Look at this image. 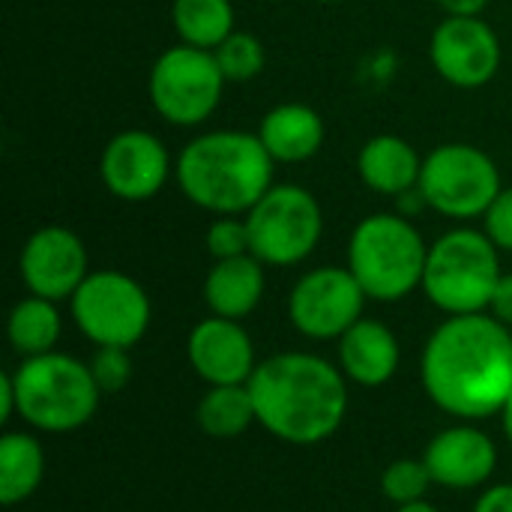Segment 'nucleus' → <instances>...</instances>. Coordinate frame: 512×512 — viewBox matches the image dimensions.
I'll return each instance as SVG.
<instances>
[{"label":"nucleus","instance_id":"nucleus-1","mask_svg":"<svg viewBox=\"0 0 512 512\" xmlns=\"http://www.w3.org/2000/svg\"><path fill=\"white\" fill-rule=\"evenodd\" d=\"M426 396L462 420L504 414L512 396V330L489 312L450 315L420 357Z\"/></svg>","mask_w":512,"mask_h":512},{"label":"nucleus","instance_id":"nucleus-2","mask_svg":"<svg viewBox=\"0 0 512 512\" xmlns=\"http://www.w3.org/2000/svg\"><path fill=\"white\" fill-rule=\"evenodd\" d=\"M258 423L279 441L309 447L327 441L345 420L348 387L330 360L288 351L273 354L249 378Z\"/></svg>","mask_w":512,"mask_h":512},{"label":"nucleus","instance_id":"nucleus-3","mask_svg":"<svg viewBox=\"0 0 512 512\" xmlns=\"http://www.w3.org/2000/svg\"><path fill=\"white\" fill-rule=\"evenodd\" d=\"M273 171L276 162L258 132L240 129L204 132L174 162L183 198L213 216H246L273 186Z\"/></svg>","mask_w":512,"mask_h":512},{"label":"nucleus","instance_id":"nucleus-4","mask_svg":"<svg viewBox=\"0 0 512 512\" xmlns=\"http://www.w3.org/2000/svg\"><path fill=\"white\" fill-rule=\"evenodd\" d=\"M429 243L402 213H372L348 237V270L369 300L396 303L423 288Z\"/></svg>","mask_w":512,"mask_h":512},{"label":"nucleus","instance_id":"nucleus-5","mask_svg":"<svg viewBox=\"0 0 512 512\" xmlns=\"http://www.w3.org/2000/svg\"><path fill=\"white\" fill-rule=\"evenodd\" d=\"M18 414L42 432H75L87 426L99 408V384L87 363L66 354L24 357L12 372Z\"/></svg>","mask_w":512,"mask_h":512},{"label":"nucleus","instance_id":"nucleus-6","mask_svg":"<svg viewBox=\"0 0 512 512\" xmlns=\"http://www.w3.org/2000/svg\"><path fill=\"white\" fill-rule=\"evenodd\" d=\"M501 249L477 228H453L429 246L423 294L447 315L489 312L501 282Z\"/></svg>","mask_w":512,"mask_h":512},{"label":"nucleus","instance_id":"nucleus-7","mask_svg":"<svg viewBox=\"0 0 512 512\" xmlns=\"http://www.w3.org/2000/svg\"><path fill=\"white\" fill-rule=\"evenodd\" d=\"M501 189L504 183L495 159L468 141H447L423 156L420 192L426 195L429 210L444 219H483Z\"/></svg>","mask_w":512,"mask_h":512},{"label":"nucleus","instance_id":"nucleus-8","mask_svg":"<svg viewBox=\"0 0 512 512\" xmlns=\"http://www.w3.org/2000/svg\"><path fill=\"white\" fill-rule=\"evenodd\" d=\"M252 255L264 267H294L306 261L324 237L318 198L297 183H273L246 213Z\"/></svg>","mask_w":512,"mask_h":512},{"label":"nucleus","instance_id":"nucleus-9","mask_svg":"<svg viewBox=\"0 0 512 512\" xmlns=\"http://www.w3.org/2000/svg\"><path fill=\"white\" fill-rule=\"evenodd\" d=\"M225 75L213 57V51L195 45L165 48L147 78V93L153 111L180 129L201 126L210 120L225 93Z\"/></svg>","mask_w":512,"mask_h":512},{"label":"nucleus","instance_id":"nucleus-10","mask_svg":"<svg viewBox=\"0 0 512 512\" xmlns=\"http://www.w3.org/2000/svg\"><path fill=\"white\" fill-rule=\"evenodd\" d=\"M150 297L120 270H96L72 294V318L96 348H132L150 327Z\"/></svg>","mask_w":512,"mask_h":512},{"label":"nucleus","instance_id":"nucleus-11","mask_svg":"<svg viewBox=\"0 0 512 512\" xmlns=\"http://www.w3.org/2000/svg\"><path fill=\"white\" fill-rule=\"evenodd\" d=\"M366 300V291L348 267H315L294 282L288 318L309 339H342L363 318Z\"/></svg>","mask_w":512,"mask_h":512},{"label":"nucleus","instance_id":"nucleus-12","mask_svg":"<svg viewBox=\"0 0 512 512\" xmlns=\"http://www.w3.org/2000/svg\"><path fill=\"white\" fill-rule=\"evenodd\" d=\"M429 60L447 84L477 90L498 75L504 48L483 15H447L432 30Z\"/></svg>","mask_w":512,"mask_h":512},{"label":"nucleus","instance_id":"nucleus-13","mask_svg":"<svg viewBox=\"0 0 512 512\" xmlns=\"http://www.w3.org/2000/svg\"><path fill=\"white\" fill-rule=\"evenodd\" d=\"M174 174V162L159 135L147 129H123L117 132L102 156L99 177L102 186L129 204H141L156 198Z\"/></svg>","mask_w":512,"mask_h":512},{"label":"nucleus","instance_id":"nucleus-14","mask_svg":"<svg viewBox=\"0 0 512 512\" xmlns=\"http://www.w3.org/2000/svg\"><path fill=\"white\" fill-rule=\"evenodd\" d=\"M21 279L30 294L45 300H72L81 282L90 276L87 249L72 228L45 225L24 240L18 258Z\"/></svg>","mask_w":512,"mask_h":512},{"label":"nucleus","instance_id":"nucleus-15","mask_svg":"<svg viewBox=\"0 0 512 512\" xmlns=\"http://www.w3.org/2000/svg\"><path fill=\"white\" fill-rule=\"evenodd\" d=\"M192 369L210 384H249L252 372L258 369L255 363V345L249 333L243 330L240 321L210 315L195 330L189 333L186 345Z\"/></svg>","mask_w":512,"mask_h":512},{"label":"nucleus","instance_id":"nucleus-16","mask_svg":"<svg viewBox=\"0 0 512 512\" xmlns=\"http://www.w3.org/2000/svg\"><path fill=\"white\" fill-rule=\"evenodd\" d=\"M423 462L435 486L477 489L495 474L498 450L492 438L477 426H453L429 441Z\"/></svg>","mask_w":512,"mask_h":512},{"label":"nucleus","instance_id":"nucleus-17","mask_svg":"<svg viewBox=\"0 0 512 512\" xmlns=\"http://www.w3.org/2000/svg\"><path fill=\"white\" fill-rule=\"evenodd\" d=\"M399 360L402 351L396 333L375 318H360L339 339V369L360 387L387 384L399 372Z\"/></svg>","mask_w":512,"mask_h":512},{"label":"nucleus","instance_id":"nucleus-18","mask_svg":"<svg viewBox=\"0 0 512 512\" xmlns=\"http://www.w3.org/2000/svg\"><path fill=\"white\" fill-rule=\"evenodd\" d=\"M258 138L279 165H300L309 162L321 153L327 126L324 117L303 102H282L273 105L261 123H258Z\"/></svg>","mask_w":512,"mask_h":512},{"label":"nucleus","instance_id":"nucleus-19","mask_svg":"<svg viewBox=\"0 0 512 512\" xmlns=\"http://www.w3.org/2000/svg\"><path fill=\"white\" fill-rule=\"evenodd\" d=\"M420 171L423 156L414 150L411 141L393 132L372 135L357 153V174L378 195L399 198L402 192L420 186Z\"/></svg>","mask_w":512,"mask_h":512},{"label":"nucleus","instance_id":"nucleus-20","mask_svg":"<svg viewBox=\"0 0 512 512\" xmlns=\"http://www.w3.org/2000/svg\"><path fill=\"white\" fill-rule=\"evenodd\" d=\"M264 288H267L264 264L249 252L240 258L213 261L204 279V303L219 318L243 321L258 309Z\"/></svg>","mask_w":512,"mask_h":512},{"label":"nucleus","instance_id":"nucleus-21","mask_svg":"<svg viewBox=\"0 0 512 512\" xmlns=\"http://www.w3.org/2000/svg\"><path fill=\"white\" fill-rule=\"evenodd\" d=\"M45 477V450L33 435L6 432L0 438V501L15 507L27 501Z\"/></svg>","mask_w":512,"mask_h":512},{"label":"nucleus","instance_id":"nucleus-22","mask_svg":"<svg viewBox=\"0 0 512 512\" xmlns=\"http://www.w3.org/2000/svg\"><path fill=\"white\" fill-rule=\"evenodd\" d=\"M171 24L183 45L213 51L237 30V12L231 0H174Z\"/></svg>","mask_w":512,"mask_h":512},{"label":"nucleus","instance_id":"nucleus-23","mask_svg":"<svg viewBox=\"0 0 512 512\" xmlns=\"http://www.w3.org/2000/svg\"><path fill=\"white\" fill-rule=\"evenodd\" d=\"M60 312L54 300L45 297H24L12 306L9 321H6V336L9 345L24 354V357H39V354H51L57 339H60Z\"/></svg>","mask_w":512,"mask_h":512},{"label":"nucleus","instance_id":"nucleus-24","mask_svg":"<svg viewBox=\"0 0 512 512\" xmlns=\"http://www.w3.org/2000/svg\"><path fill=\"white\" fill-rule=\"evenodd\" d=\"M198 426L210 438H237L252 423H258L255 399L249 393V384H222L210 387L198 402Z\"/></svg>","mask_w":512,"mask_h":512},{"label":"nucleus","instance_id":"nucleus-25","mask_svg":"<svg viewBox=\"0 0 512 512\" xmlns=\"http://www.w3.org/2000/svg\"><path fill=\"white\" fill-rule=\"evenodd\" d=\"M213 57L228 84H246V81L258 78L267 66L264 42L249 30H234L228 39H222L213 48Z\"/></svg>","mask_w":512,"mask_h":512},{"label":"nucleus","instance_id":"nucleus-26","mask_svg":"<svg viewBox=\"0 0 512 512\" xmlns=\"http://www.w3.org/2000/svg\"><path fill=\"white\" fill-rule=\"evenodd\" d=\"M432 486V474L423 459H399L381 474V492L396 504H411L423 501Z\"/></svg>","mask_w":512,"mask_h":512},{"label":"nucleus","instance_id":"nucleus-27","mask_svg":"<svg viewBox=\"0 0 512 512\" xmlns=\"http://www.w3.org/2000/svg\"><path fill=\"white\" fill-rule=\"evenodd\" d=\"M204 246L210 252L213 261H225V258H240L249 255V228H246V216H216L207 225L204 234Z\"/></svg>","mask_w":512,"mask_h":512},{"label":"nucleus","instance_id":"nucleus-28","mask_svg":"<svg viewBox=\"0 0 512 512\" xmlns=\"http://www.w3.org/2000/svg\"><path fill=\"white\" fill-rule=\"evenodd\" d=\"M87 366L102 393H120L132 378L129 348H96V354Z\"/></svg>","mask_w":512,"mask_h":512},{"label":"nucleus","instance_id":"nucleus-29","mask_svg":"<svg viewBox=\"0 0 512 512\" xmlns=\"http://www.w3.org/2000/svg\"><path fill=\"white\" fill-rule=\"evenodd\" d=\"M483 231L501 252H512V186H504L486 210Z\"/></svg>","mask_w":512,"mask_h":512},{"label":"nucleus","instance_id":"nucleus-30","mask_svg":"<svg viewBox=\"0 0 512 512\" xmlns=\"http://www.w3.org/2000/svg\"><path fill=\"white\" fill-rule=\"evenodd\" d=\"M489 315H495L501 324H507L512 330V273H504L495 294H492V303H489Z\"/></svg>","mask_w":512,"mask_h":512},{"label":"nucleus","instance_id":"nucleus-31","mask_svg":"<svg viewBox=\"0 0 512 512\" xmlns=\"http://www.w3.org/2000/svg\"><path fill=\"white\" fill-rule=\"evenodd\" d=\"M474 512H512V483H504V486L489 489V492L477 501Z\"/></svg>","mask_w":512,"mask_h":512},{"label":"nucleus","instance_id":"nucleus-32","mask_svg":"<svg viewBox=\"0 0 512 512\" xmlns=\"http://www.w3.org/2000/svg\"><path fill=\"white\" fill-rule=\"evenodd\" d=\"M423 210H429V204H426V195L420 192V186H414V189H408V192H402L396 198V213H402L405 219H414Z\"/></svg>","mask_w":512,"mask_h":512},{"label":"nucleus","instance_id":"nucleus-33","mask_svg":"<svg viewBox=\"0 0 512 512\" xmlns=\"http://www.w3.org/2000/svg\"><path fill=\"white\" fill-rule=\"evenodd\" d=\"M18 414V402H15V384L12 375H0V423H9V417Z\"/></svg>","mask_w":512,"mask_h":512},{"label":"nucleus","instance_id":"nucleus-34","mask_svg":"<svg viewBox=\"0 0 512 512\" xmlns=\"http://www.w3.org/2000/svg\"><path fill=\"white\" fill-rule=\"evenodd\" d=\"M447 15H483L489 0H438Z\"/></svg>","mask_w":512,"mask_h":512},{"label":"nucleus","instance_id":"nucleus-35","mask_svg":"<svg viewBox=\"0 0 512 512\" xmlns=\"http://www.w3.org/2000/svg\"><path fill=\"white\" fill-rule=\"evenodd\" d=\"M396 512H438V507H432L426 498L423 501H411V504H402Z\"/></svg>","mask_w":512,"mask_h":512},{"label":"nucleus","instance_id":"nucleus-36","mask_svg":"<svg viewBox=\"0 0 512 512\" xmlns=\"http://www.w3.org/2000/svg\"><path fill=\"white\" fill-rule=\"evenodd\" d=\"M504 432H507V441L512 444V396L510 402H507V408H504Z\"/></svg>","mask_w":512,"mask_h":512},{"label":"nucleus","instance_id":"nucleus-37","mask_svg":"<svg viewBox=\"0 0 512 512\" xmlns=\"http://www.w3.org/2000/svg\"><path fill=\"white\" fill-rule=\"evenodd\" d=\"M315 3H345V0H315Z\"/></svg>","mask_w":512,"mask_h":512}]
</instances>
